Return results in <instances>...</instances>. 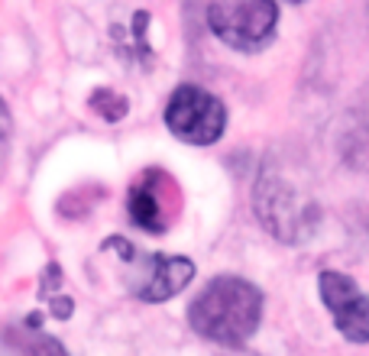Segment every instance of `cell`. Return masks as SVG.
<instances>
[{
	"mask_svg": "<svg viewBox=\"0 0 369 356\" xmlns=\"http://www.w3.org/2000/svg\"><path fill=\"white\" fill-rule=\"evenodd\" d=\"M279 7L275 0H211L208 26L223 46L256 52L275 36Z\"/></svg>",
	"mask_w": 369,
	"mask_h": 356,
	"instance_id": "3",
	"label": "cell"
},
{
	"mask_svg": "<svg viewBox=\"0 0 369 356\" xmlns=\"http://www.w3.org/2000/svg\"><path fill=\"white\" fill-rule=\"evenodd\" d=\"M292 3H301V0H292Z\"/></svg>",
	"mask_w": 369,
	"mask_h": 356,
	"instance_id": "11",
	"label": "cell"
},
{
	"mask_svg": "<svg viewBox=\"0 0 369 356\" xmlns=\"http://www.w3.org/2000/svg\"><path fill=\"white\" fill-rule=\"evenodd\" d=\"M172 181L166 175H143L139 185L130 191V217L149 233H162L172 217V204L166 201Z\"/></svg>",
	"mask_w": 369,
	"mask_h": 356,
	"instance_id": "7",
	"label": "cell"
},
{
	"mask_svg": "<svg viewBox=\"0 0 369 356\" xmlns=\"http://www.w3.org/2000/svg\"><path fill=\"white\" fill-rule=\"evenodd\" d=\"M263 317V295L246 279L221 275L191 301L188 321L201 337L214 344L240 346L256 334Z\"/></svg>",
	"mask_w": 369,
	"mask_h": 356,
	"instance_id": "1",
	"label": "cell"
},
{
	"mask_svg": "<svg viewBox=\"0 0 369 356\" xmlns=\"http://www.w3.org/2000/svg\"><path fill=\"white\" fill-rule=\"evenodd\" d=\"M30 356H65V350L55 344L52 337H39V340H36V346L30 350Z\"/></svg>",
	"mask_w": 369,
	"mask_h": 356,
	"instance_id": "9",
	"label": "cell"
},
{
	"mask_svg": "<svg viewBox=\"0 0 369 356\" xmlns=\"http://www.w3.org/2000/svg\"><path fill=\"white\" fill-rule=\"evenodd\" d=\"M107 250H117L123 262L139 266V273L130 275V288L139 295L143 301H166L172 295H179L195 275V262L185 256H152V253H139L127 240H107Z\"/></svg>",
	"mask_w": 369,
	"mask_h": 356,
	"instance_id": "4",
	"label": "cell"
},
{
	"mask_svg": "<svg viewBox=\"0 0 369 356\" xmlns=\"http://www.w3.org/2000/svg\"><path fill=\"white\" fill-rule=\"evenodd\" d=\"M256 217L266 224V230L285 243L305 240L308 233H315L317 208L308 198H301L295 185H288L279 172L266 168L263 178L256 181L253 191Z\"/></svg>",
	"mask_w": 369,
	"mask_h": 356,
	"instance_id": "2",
	"label": "cell"
},
{
	"mask_svg": "<svg viewBox=\"0 0 369 356\" xmlns=\"http://www.w3.org/2000/svg\"><path fill=\"white\" fill-rule=\"evenodd\" d=\"M91 104H94V110L104 114L107 120H120V117L127 114V101L120 95H110V91H97V95L91 97Z\"/></svg>",
	"mask_w": 369,
	"mask_h": 356,
	"instance_id": "8",
	"label": "cell"
},
{
	"mask_svg": "<svg viewBox=\"0 0 369 356\" xmlns=\"http://www.w3.org/2000/svg\"><path fill=\"white\" fill-rule=\"evenodd\" d=\"M52 311L59 317H68V315H72V301H68V298H59V301L52 304Z\"/></svg>",
	"mask_w": 369,
	"mask_h": 356,
	"instance_id": "10",
	"label": "cell"
},
{
	"mask_svg": "<svg viewBox=\"0 0 369 356\" xmlns=\"http://www.w3.org/2000/svg\"><path fill=\"white\" fill-rule=\"evenodd\" d=\"M166 126L185 143L208 146L221 139L227 126V110L211 91H204L198 84H181L166 107Z\"/></svg>",
	"mask_w": 369,
	"mask_h": 356,
	"instance_id": "5",
	"label": "cell"
},
{
	"mask_svg": "<svg viewBox=\"0 0 369 356\" xmlns=\"http://www.w3.org/2000/svg\"><path fill=\"white\" fill-rule=\"evenodd\" d=\"M321 298L347 340L353 344L369 340V298L353 285V279H347L343 273H330V269L321 273Z\"/></svg>",
	"mask_w": 369,
	"mask_h": 356,
	"instance_id": "6",
	"label": "cell"
}]
</instances>
